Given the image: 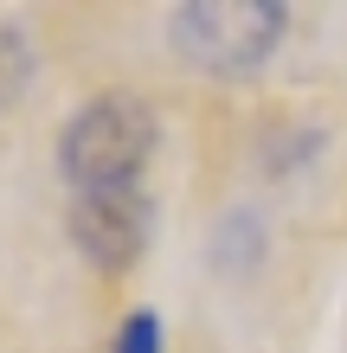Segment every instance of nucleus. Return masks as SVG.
<instances>
[{"label": "nucleus", "instance_id": "1", "mask_svg": "<svg viewBox=\"0 0 347 353\" xmlns=\"http://www.w3.org/2000/svg\"><path fill=\"white\" fill-rule=\"evenodd\" d=\"M155 141H161V122H155L148 103L135 90H103L65 122V135H58V174L71 180V193L129 186L148 168Z\"/></svg>", "mask_w": 347, "mask_h": 353}, {"label": "nucleus", "instance_id": "4", "mask_svg": "<svg viewBox=\"0 0 347 353\" xmlns=\"http://www.w3.org/2000/svg\"><path fill=\"white\" fill-rule=\"evenodd\" d=\"M26 84H32V46H26L19 26L0 19V110H13L26 97Z\"/></svg>", "mask_w": 347, "mask_h": 353}, {"label": "nucleus", "instance_id": "3", "mask_svg": "<svg viewBox=\"0 0 347 353\" xmlns=\"http://www.w3.org/2000/svg\"><path fill=\"white\" fill-rule=\"evenodd\" d=\"M71 244L84 251L90 270L122 276L155 238V199L141 193V180L129 186H90V193H71Z\"/></svg>", "mask_w": 347, "mask_h": 353}, {"label": "nucleus", "instance_id": "2", "mask_svg": "<svg viewBox=\"0 0 347 353\" xmlns=\"http://www.w3.org/2000/svg\"><path fill=\"white\" fill-rule=\"evenodd\" d=\"M290 13L277 0H193L174 13V46L206 77H251L277 52Z\"/></svg>", "mask_w": 347, "mask_h": 353}, {"label": "nucleus", "instance_id": "5", "mask_svg": "<svg viewBox=\"0 0 347 353\" xmlns=\"http://www.w3.org/2000/svg\"><path fill=\"white\" fill-rule=\"evenodd\" d=\"M110 353H161V315H155V308H135V315L116 327Z\"/></svg>", "mask_w": 347, "mask_h": 353}]
</instances>
